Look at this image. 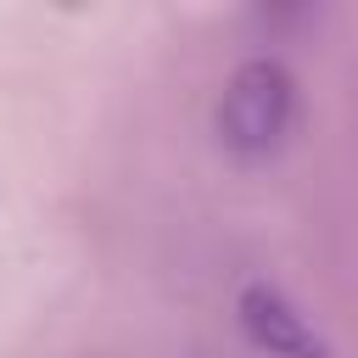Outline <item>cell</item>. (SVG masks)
Instances as JSON below:
<instances>
[{
	"label": "cell",
	"mask_w": 358,
	"mask_h": 358,
	"mask_svg": "<svg viewBox=\"0 0 358 358\" xmlns=\"http://www.w3.org/2000/svg\"><path fill=\"white\" fill-rule=\"evenodd\" d=\"M296 123V78L280 56H246L229 78H224V95L213 106V129H218V145L257 162V157H274L285 145Z\"/></svg>",
	"instance_id": "6da1fadb"
},
{
	"label": "cell",
	"mask_w": 358,
	"mask_h": 358,
	"mask_svg": "<svg viewBox=\"0 0 358 358\" xmlns=\"http://www.w3.org/2000/svg\"><path fill=\"white\" fill-rule=\"evenodd\" d=\"M235 319L246 330V341L268 358H336L324 330L268 280H246L241 296H235Z\"/></svg>",
	"instance_id": "7a4b0ae2"
}]
</instances>
